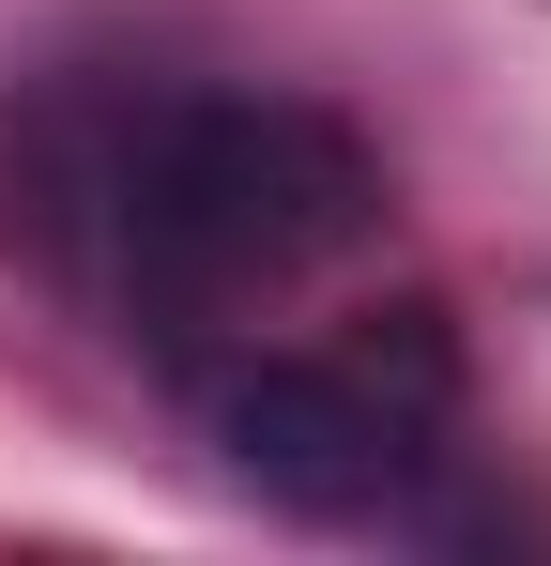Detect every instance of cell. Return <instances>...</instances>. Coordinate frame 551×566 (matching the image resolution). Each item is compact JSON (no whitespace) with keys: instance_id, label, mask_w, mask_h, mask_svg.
Wrapping results in <instances>:
<instances>
[{"instance_id":"obj_1","label":"cell","mask_w":551,"mask_h":566,"mask_svg":"<svg viewBox=\"0 0 551 566\" xmlns=\"http://www.w3.org/2000/svg\"><path fill=\"white\" fill-rule=\"evenodd\" d=\"M77 214L123 337L199 382L215 353L337 306V276L383 245V154L306 93H184L92 154Z\"/></svg>"},{"instance_id":"obj_2","label":"cell","mask_w":551,"mask_h":566,"mask_svg":"<svg viewBox=\"0 0 551 566\" xmlns=\"http://www.w3.org/2000/svg\"><path fill=\"white\" fill-rule=\"evenodd\" d=\"M199 413L246 490H276L291 521H414V490L459 444V337L429 291L398 306H306L246 353L199 368Z\"/></svg>"}]
</instances>
